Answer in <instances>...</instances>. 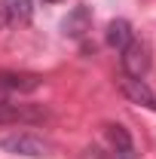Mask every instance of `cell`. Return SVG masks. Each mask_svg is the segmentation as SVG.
<instances>
[{
  "mask_svg": "<svg viewBox=\"0 0 156 159\" xmlns=\"http://www.w3.org/2000/svg\"><path fill=\"white\" fill-rule=\"evenodd\" d=\"M0 150L16 153V156L40 159V156H49L52 153V144L46 138H40V135H34V132H12V135H3L0 138Z\"/></svg>",
  "mask_w": 156,
  "mask_h": 159,
  "instance_id": "1",
  "label": "cell"
},
{
  "mask_svg": "<svg viewBox=\"0 0 156 159\" xmlns=\"http://www.w3.org/2000/svg\"><path fill=\"white\" fill-rule=\"evenodd\" d=\"M122 74L126 77H138L144 80V74L150 70V46L144 40H132L126 49H122Z\"/></svg>",
  "mask_w": 156,
  "mask_h": 159,
  "instance_id": "2",
  "label": "cell"
},
{
  "mask_svg": "<svg viewBox=\"0 0 156 159\" xmlns=\"http://www.w3.org/2000/svg\"><path fill=\"white\" fill-rule=\"evenodd\" d=\"M43 119H49V110H46V107L0 101V125H3V122H43Z\"/></svg>",
  "mask_w": 156,
  "mask_h": 159,
  "instance_id": "3",
  "label": "cell"
},
{
  "mask_svg": "<svg viewBox=\"0 0 156 159\" xmlns=\"http://www.w3.org/2000/svg\"><path fill=\"white\" fill-rule=\"evenodd\" d=\"M119 89H122V95L129 101H135V104H141V107H156V95H153V89L144 83V80H138V77H119Z\"/></svg>",
  "mask_w": 156,
  "mask_h": 159,
  "instance_id": "4",
  "label": "cell"
},
{
  "mask_svg": "<svg viewBox=\"0 0 156 159\" xmlns=\"http://www.w3.org/2000/svg\"><path fill=\"white\" fill-rule=\"evenodd\" d=\"M43 80L37 74H12V70H0V92H19V95H28V92H37Z\"/></svg>",
  "mask_w": 156,
  "mask_h": 159,
  "instance_id": "5",
  "label": "cell"
},
{
  "mask_svg": "<svg viewBox=\"0 0 156 159\" xmlns=\"http://www.w3.org/2000/svg\"><path fill=\"white\" fill-rule=\"evenodd\" d=\"M61 31L67 34V37H86L89 31H92V9L89 6H74L71 12H67V19L61 21Z\"/></svg>",
  "mask_w": 156,
  "mask_h": 159,
  "instance_id": "6",
  "label": "cell"
},
{
  "mask_svg": "<svg viewBox=\"0 0 156 159\" xmlns=\"http://www.w3.org/2000/svg\"><path fill=\"white\" fill-rule=\"evenodd\" d=\"M104 40H107V46H113V49H119V52H122V49L135 40V37H132V25H129L126 19H113L110 25H107Z\"/></svg>",
  "mask_w": 156,
  "mask_h": 159,
  "instance_id": "7",
  "label": "cell"
},
{
  "mask_svg": "<svg viewBox=\"0 0 156 159\" xmlns=\"http://www.w3.org/2000/svg\"><path fill=\"white\" fill-rule=\"evenodd\" d=\"M0 6H3L9 25H28L31 16H34V3L31 0H0Z\"/></svg>",
  "mask_w": 156,
  "mask_h": 159,
  "instance_id": "8",
  "label": "cell"
},
{
  "mask_svg": "<svg viewBox=\"0 0 156 159\" xmlns=\"http://www.w3.org/2000/svg\"><path fill=\"white\" fill-rule=\"evenodd\" d=\"M3 28H9V19H6V12H3V6H0V31Z\"/></svg>",
  "mask_w": 156,
  "mask_h": 159,
  "instance_id": "9",
  "label": "cell"
},
{
  "mask_svg": "<svg viewBox=\"0 0 156 159\" xmlns=\"http://www.w3.org/2000/svg\"><path fill=\"white\" fill-rule=\"evenodd\" d=\"M43 3H61V0H43Z\"/></svg>",
  "mask_w": 156,
  "mask_h": 159,
  "instance_id": "10",
  "label": "cell"
}]
</instances>
